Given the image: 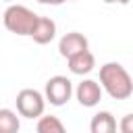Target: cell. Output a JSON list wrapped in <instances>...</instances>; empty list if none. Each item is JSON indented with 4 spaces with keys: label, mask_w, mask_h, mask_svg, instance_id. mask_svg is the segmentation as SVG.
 Returning <instances> with one entry per match:
<instances>
[{
    "label": "cell",
    "mask_w": 133,
    "mask_h": 133,
    "mask_svg": "<svg viewBox=\"0 0 133 133\" xmlns=\"http://www.w3.org/2000/svg\"><path fill=\"white\" fill-rule=\"evenodd\" d=\"M39 4H50V6H58V4H62V0H37Z\"/></svg>",
    "instance_id": "13"
},
{
    "label": "cell",
    "mask_w": 133,
    "mask_h": 133,
    "mask_svg": "<svg viewBox=\"0 0 133 133\" xmlns=\"http://www.w3.org/2000/svg\"><path fill=\"white\" fill-rule=\"evenodd\" d=\"M2 2H10V4H12V2H15V0H2Z\"/></svg>",
    "instance_id": "15"
},
{
    "label": "cell",
    "mask_w": 133,
    "mask_h": 133,
    "mask_svg": "<svg viewBox=\"0 0 133 133\" xmlns=\"http://www.w3.org/2000/svg\"><path fill=\"white\" fill-rule=\"evenodd\" d=\"M35 133H69L62 121L54 114H42L35 125Z\"/></svg>",
    "instance_id": "10"
},
{
    "label": "cell",
    "mask_w": 133,
    "mask_h": 133,
    "mask_svg": "<svg viewBox=\"0 0 133 133\" xmlns=\"http://www.w3.org/2000/svg\"><path fill=\"white\" fill-rule=\"evenodd\" d=\"M116 131H118V123L114 114L108 110L96 112L89 121V133H116Z\"/></svg>",
    "instance_id": "9"
},
{
    "label": "cell",
    "mask_w": 133,
    "mask_h": 133,
    "mask_svg": "<svg viewBox=\"0 0 133 133\" xmlns=\"http://www.w3.org/2000/svg\"><path fill=\"white\" fill-rule=\"evenodd\" d=\"M17 104V112L23 118H39L46 110V98L42 91L33 89V87H25L17 94L15 98Z\"/></svg>",
    "instance_id": "3"
},
{
    "label": "cell",
    "mask_w": 133,
    "mask_h": 133,
    "mask_svg": "<svg viewBox=\"0 0 133 133\" xmlns=\"http://www.w3.org/2000/svg\"><path fill=\"white\" fill-rule=\"evenodd\" d=\"M73 96V81L64 75H54L46 81L44 98L52 106H64Z\"/></svg>",
    "instance_id": "4"
},
{
    "label": "cell",
    "mask_w": 133,
    "mask_h": 133,
    "mask_svg": "<svg viewBox=\"0 0 133 133\" xmlns=\"http://www.w3.org/2000/svg\"><path fill=\"white\" fill-rule=\"evenodd\" d=\"M102 94H104V89H102L100 81H96V79H83V81L77 85V89H75L77 102H79L83 108H94V106H98L100 100H102Z\"/></svg>",
    "instance_id": "5"
},
{
    "label": "cell",
    "mask_w": 133,
    "mask_h": 133,
    "mask_svg": "<svg viewBox=\"0 0 133 133\" xmlns=\"http://www.w3.org/2000/svg\"><path fill=\"white\" fill-rule=\"evenodd\" d=\"M21 116L10 108H0V133H19Z\"/></svg>",
    "instance_id": "11"
},
{
    "label": "cell",
    "mask_w": 133,
    "mask_h": 133,
    "mask_svg": "<svg viewBox=\"0 0 133 133\" xmlns=\"http://www.w3.org/2000/svg\"><path fill=\"white\" fill-rule=\"evenodd\" d=\"M29 37H31L35 44H39V46L50 44V42L56 37V23H54L50 17H39V15H37V19H35V23H33V27H31Z\"/></svg>",
    "instance_id": "7"
},
{
    "label": "cell",
    "mask_w": 133,
    "mask_h": 133,
    "mask_svg": "<svg viewBox=\"0 0 133 133\" xmlns=\"http://www.w3.org/2000/svg\"><path fill=\"white\" fill-rule=\"evenodd\" d=\"M62 2H75V0H62Z\"/></svg>",
    "instance_id": "16"
},
{
    "label": "cell",
    "mask_w": 133,
    "mask_h": 133,
    "mask_svg": "<svg viewBox=\"0 0 133 133\" xmlns=\"http://www.w3.org/2000/svg\"><path fill=\"white\" fill-rule=\"evenodd\" d=\"M100 85L112 100H127L133 94V79L121 62H106L100 66Z\"/></svg>",
    "instance_id": "1"
},
{
    "label": "cell",
    "mask_w": 133,
    "mask_h": 133,
    "mask_svg": "<svg viewBox=\"0 0 133 133\" xmlns=\"http://www.w3.org/2000/svg\"><path fill=\"white\" fill-rule=\"evenodd\" d=\"M35 19H37V15L23 4H10L2 15L4 27L15 35H29Z\"/></svg>",
    "instance_id": "2"
},
{
    "label": "cell",
    "mask_w": 133,
    "mask_h": 133,
    "mask_svg": "<svg viewBox=\"0 0 133 133\" xmlns=\"http://www.w3.org/2000/svg\"><path fill=\"white\" fill-rule=\"evenodd\" d=\"M106 4H121V6H125V4H129L131 0H104Z\"/></svg>",
    "instance_id": "14"
},
{
    "label": "cell",
    "mask_w": 133,
    "mask_h": 133,
    "mask_svg": "<svg viewBox=\"0 0 133 133\" xmlns=\"http://www.w3.org/2000/svg\"><path fill=\"white\" fill-rule=\"evenodd\" d=\"M118 133H133V112L125 114L118 121Z\"/></svg>",
    "instance_id": "12"
},
{
    "label": "cell",
    "mask_w": 133,
    "mask_h": 133,
    "mask_svg": "<svg viewBox=\"0 0 133 133\" xmlns=\"http://www.w3.org/2000/svg\"><path fill=\"white\" fill-rule=\"evenodd\" d=\"M83 50H89V42H87V37H85L83 33H79V31H69V33H64V35L60 37V42H58V54H60L62 58H71L73 54L83 52Z\"/></svg>",
    "instance_id": "6"
},
{
    "label": "cell",
    "mask_w": 133,
    "mask_h": 133,
    "mask_svg": "<svg viewBox=\"0 0 133 133\" xmlns=\"http://www.w3.org/2000/svg\"><path fill=\"white\" fill-rule=\"evenodd\" d=\"M66 64H69V71L73 75H89L96 66V56L89 52V50H83V52H77L73 54L71 58H66Z\"/></svg>",
    "instance_id": "8"
}]
</instances>
